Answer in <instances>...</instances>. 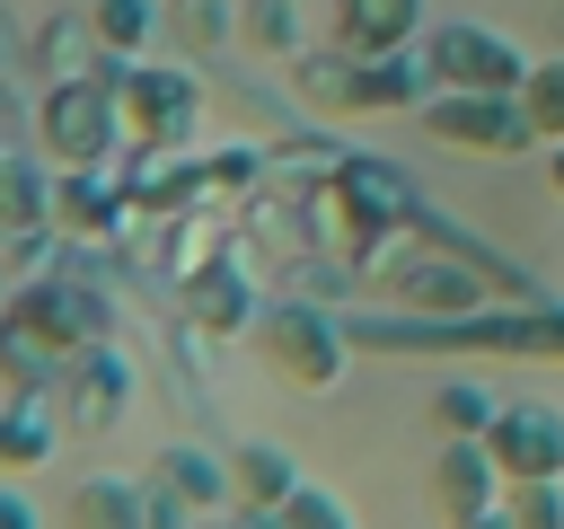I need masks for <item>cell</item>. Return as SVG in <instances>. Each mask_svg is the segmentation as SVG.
Listing matches in <instances>:
<instances>
[{
    "mask_svg": "<svg viewBox=\"0 0 564 529\" xmlns=\"http://www.w3.org/2000/svg\"><path fill=\"white\" fill-rule=\"evenodd\" d=\"M106 79H115L132 150H194V123H203V79L194 71H150L141 53H106Z\"/></svg>",
    "mask_w": 564,
    "mask_h": 529,
    "instance_id": "1",
    "label": "cell"
},
{
    "mask_svg": "<svg viewBox=\"0 0 564 529\" xmlns=\"http://www.w3.org/2000/svg\"><path fill=\"white\" fill-rule=\"evenodd\" d=\"M247 344L264 353V370H273L282 388H308V397H326V388L344 379V361H352V335H344L317 300H264V317H256Z\"/></svg>",
    "mask_w": 564,
    "mask_h": 529,
    "instance_id": "2",
    "label": "cell"
},
{
    "mask_svg": "<svg viewBox=\"0 0 564 529\" xmlns=\"http://www.w3.org/2000/svg\"><path fill=\"white\" fill-rule=\"evenodd\" d=\"M317 212L344 229V247H352V256H388V238H397V229H414V194H405V176H397V168H379V159H335V168H326Z\"/></svg>",
    "mask_w": 564,
    "mask_h": 529,
    "instance_id": "3",
    "label": "cell"
},
{
    "mask_svg": "<svg viewBox=\"0 0 564 529\" xmlns=\"http://www.w3.org/2000/svg\"><path fill=\"white\" fill-rule=\"evenodd\" d=\"M35 141H44L62 168L115 159V141H123L115 79H106V71H88V79H44V97H35Z\"/></svg>",
    "mask_w": 564,
    "mask_h": 529,
    "instance_id": "4",
    "label": "cell"
},
{
    "mask_svg": "<svg viewBox=\"0 0 564 529\" xmlns=\"http://www.w3.org/2000/svg\"><path fill=\"white\" fill-rule=\"evenodd\" d=\"M423 141L467 150V159H520V150H538L520 97H494V88H432L423 97Z\"/></svg>",
    "mask_w": 564,
    "mask_h": 529,
    "instance_id": "5",
    "label": "cell"
},
{
    "mask_svg": "<svg viewBox=\"0 0 564 529\" xmlns=\"http://www.w3.org/2000/svg\"><path fill=\"white\" fill-rule=\"evenodd\" d=\"M9 317H18V326H35L53 353H88V344H115V300H106L88 273H70V264H53L44 282H18Z\"/></svg>",
    "mask_w": 564,
    "mask_h": 529,
    "instance_id": "6",
    "label": "cell"
},
{
    "mask_svg": "<svg viewBox=\"0 0 564 529\" xmlns=\"http://www.w3.org/2000/svg\"><path fill=\"white\" fill-rule=\"evenodd\" d=\"M423 71H432V88H494V97H520L529 53H520L511 35H494V26L449 18V26L423 35Z\"/></svg>",
    "mask_w": 564,
    "mask_h": 529,
    "instance_id": "7",
    "label": "cell"
},
{
    "mask_svg": "<svg viewBox=\"0 0 564 529\" xmlns=\"http://www.w3.org/2000/svg\"><path fill=\"white\" fill-rule=\"evenodd\" d=\"M53 406H62V423H70V432H115V423H123V406H132V361H123L115 344L70 353V370H62Z\"/></svg>",
    "mask_w": 564,
    "mask_h": 529,
    "instance_id": "8",
    "label": "cell"
},
{
    "mask_svg": "<svg viewBox=\"0 0 564 529\" xmlns=\"http://www.w3.org/2000/svg\"><path fill=\"white\" fill-rule=\"evenodd\" d=\"M485 450H494L502 485H529V476H564V414H555V406H538V397H511V406L494 414Z\"/></svg>",
    "mask_w": 564,
    "mask_h": 529,
    "instance_id": "9",
    "label": "cell"
},
{
    "mask_svg": "<svg viewBox=\"0 0 564 529\" xmlns=\"http://www.w3.org/2000/svg\"><path fill=\"white\" fill-rule=\"evenodd\" d=\"M132 212H141V203H132L123 176H106V159L53 176V229H62V238H123Z\"/></svg>",
    "mask_w": 564,
    "mask_h": 529,
    "instance_id": "10",
    "label": "cell"
},
{
    "mask_svg": "<svg viewBox=\"0 0 564 529\" xmlns=\"http://www.w3.org/2000/svg\"><path fill=\"white\" fill-rule=\"evenodd\" d=\"M397 291H405V309L449 317V326L485 317V300H494V282L467 273V264H449V256H397Z\"/></svg>",
    "mask_w": 564,
    "mask_h": 529,
    "instance_id": "11",
    "label": "cell"
},
{
    "mask_svg": "<svg viewBox=\"0 0 564 529\" xmlns=\"http://www.w3.org/2000/svg\"><path fill=\"white\" fill-rule=\"evenodd\" d=\"M185 317H194L203 335H256L264 300H256V282H247V247H229V264H203V273L185 282Z\"/></svg>",
    "mask_w": 564,
    "mask_h": 529,
    "instance_id": "12",
    "label": "cell"
},
{
    "mask_svg": "<svg viewBox=\"0 0 564 529\" xmlns=\"http://www.w3.org/2000/svg\"><path fill=\"white\" fill-rule=\"evenodd\" d=\"M70 529H159V485L123 476V467H97V476L70 485Z\"/></svg>",
    "mask_w": 564,
    "mask_h": 529,
    "instance_id": "13",
    "label": "cell"
},
{
    "mask_svg": "<svg viewBox=\"0 0 564 529\" xmlns=\"http://www.w3.org/2000/svg\"><path fill=\"white\" fill-rule=\"evenodd\" d=\"M432 97L423 53H352V115H405Z\"/></svg>",
    "mask_w": 564,
    "mask_h": 529,
    "instance_id": "14",
    "label": "cell"
},
{
    "mask_svg": "<svg viewBox=\"0 0 564 529\" xmlns=\"http://www.w3.org/2000/svg\"><path fill=\"white\" fill-rule=\"evenodd\" d=\"M494 485H502V467H494L485 441H441V450H432V503H441V520L494 503Z\"/></svg>",
    "mask_w": 564,
    "mask_h": 529,
    "instance_id": "15",
    "label": "cell"
},
{
    "mask_svg": "<svg viewBox=\"0 0 564 529\" xmlns=\"http://www.w3.org/2000/svg\"><path fill=\"white\" fill-rule=\"evenodd\" d=\"M344 53H405L423 35V0H335Z\"/></svg>",
    "mask_w": 564,
    "mask_h": 529,
    "instance_id": "16",
    "label": "cell"
},
{
    "mask_svg": "<svg viewBox=\"0 0 564 529\" xmlns=\"http://www.w3.org/2000/svg\"><path fill=\"white\" fill-rule=\"evenodd\" d=\"M18 229H53V176L35 168L26 141H0V238Z\"/></svg>",
    "mask_w": 564,
    "mask_h": 529,
    "instance_id": "17",
    "label": "cell"
},
{
    "mask_svg": "<svg viewBox=\"0 0 564 529\" xmlns=\"http://www.w3.org/2000/svg\"><path fill=\"white\" fill-rule=\"evenodd\" d=\"M291 485H300V458H291L282 441H238V450H229V503H238V511H273Z\"/></svg>",
    "mask_w": 564,
    "mask_h": 529,
    "instance_id": "18",
    "label": "cell"
},
{
    "mask_svg": "<svg viewBox=\"0 0 564 529\" xmlns=\"http://www.w3.org/2000/svg\"><path fill=\"white\" fill-rule=\"evenodd\" d=\"M62 423H53V397H0V476H35L53 458Z\"/></svg>",
    "mask_w": 564,
    "mask_h": 529,
    "instance_id": "19",
    "label": "cell"
},
{
    "mask_svg": "<svg viewBox=\"0 0 564 529\" xmlns=\"http://www.w3.org/2000/svg\"><path fill=\"white\" fill-rule=\"evenodd\" d=\"M150 476L185 503V511H212V503H229V458H212V450H194V441H167L159 458H150Z\"/></svg>",
    "mask_w": 564,
    "mask_h": 529,
    "instance_id": "20",
    "label": "cell"
},
{
    "mask_svg": "<svg viewBox=\"0 0 564 529\" xmlns=\"http://www.w3.org/2000/svg\"><path fill=\"white\" fill-rule=\"evenodd\" d=\"M62 370H70V353H53L35 326H18V317L0 326V388H9V397H53Z\"/></svg>",
    "mask_w": 564,
    "mask_h": 529,
    "instance_id": "21",
    "label": "cell"
},
{
    "mask_svg": "<svg viewBox=\"0 0 564 529\" xmlns=\"http://www.w3.org/2000/svg\"><path fill=\"white\" fill-rule=\"evenodd\" d=\"M494 414H502V397L476 388V379H441V388L423 397V423H441V441H485Z\"/></svg>",
    "mask_w": 564,
    "mask_h": 529,
    "instance_id": "22",
    "label": "cell"
},
{
    "mask_svg": "<svg viewBox=\"0 0 564 529\" xmlns=\"http://www.w3.org/2000/svg\"><path fill=\"white\" fill-rule=\"evenodd\" d=\"M35 71L44 79H88V71H106V44L88 35V18H44L35 26Z\"/></svg>",
    "mask_w": 564,
    "mask_h": 529,
    "instance_id": "23",
    "label": "cell"
},
{
    "mask_svg": "<svg viewBox=\"0 0 564 529\" xmlns=\"http://www.w3.org/2000/svg\"><path fill=\"white\" fill-rule=\"evenodd\" d=\"M291 97L317 115H352V53H291Z\"/></svg>",
    "mask_w": 564,
    "mask_h": 529,
    "instance_id": "24",
    "label": "cell"
},
{
    "mask_svg": "<svg viewBox=\"0 0 564 529\" xmlns=\"http://www.w3.org/2000/svg\"><path fill=\"white\" fill-rule=\"evenodd\" d=\"M79 18H88V35H97L106 53H141V44L167 26V0H88Z\"/></svg>",
    "mask_w": 564,
    "mask_h": 529,
    "instance_id": "25",
    "label": "cell"
},
{
    "mask_svg": "<svg viewBox=\"0 0 564 529\" xmlns=\"http://www.w3.org/2000/svg\"><path fill=\"white\" fill-rule=\"evenodd\" d=\"M238 44L264 62H291L300 53V0H238Z\"/></svg>",
    "mask_w": 564,
    "mask_h": 529,
    "instance_id": "26",
    "label": "cell"
},
{
    "mask_svg": "<svg viewBox=\"0 0 564 529\" xmlns=\"http://www.w3.org/2000/svg\"><path fill=\"white\" fill-rule=\"evenodd\" d=\"M167 26L185 53H220L238 44V0H167Z\"/></svg>",
    "mask_w": 564,
    "mask_h": 529,
    "instance_id": "27",
    "label": "cell"
},
{
    "mask_svg": "<svg viewBox=\"0 0 564 529\" xmlns=\"http://www.w3.org/2000/svg\"><path fill=\"white\" fill-rule=\"evenodd\" d=\"M247 520H256V529H352V511H344L326 485H308V476H300L273 511H247Z\"/></svg>",
    "mask_w": 564,
    "mask_h": 529,
    "instance_id": "28",
    "label": "cell"
},
{
    "mask_svg": "<svg viewBox=\"0 0 564 529\" xmlns=\"http://www.w3.org/2000/svg\"><path fill=\"white\" fill-rule=\"evenodd\" d=\"M520 115H529V132L555 150L564 141V53L555 62H529V79H520Z\"/></svg>",
    "mask_w": 564,
    "mask_h": 529,
    "instance_id": "29",
    "label": "cell"
},
{
    "mask_svg": "<svg viewBox=\"0 0 564 529\" xmlns=\"http://www.w3.org/2000/svg\"><path fill=\"white\" fill-rule=\"evenodd\" d=\"M502 503H511V529H564V476H529Z\"/></svg>",
    "mask_w": 564,
    "mask_h": 529,
    "instance_id": "30",
    "label": "cell"
},
{
    "mask_svg": "<svg viewBox=\"0 0 564 529\" xmlns=\"http://www.w3.org/2000/svg\"><path fill=\"white\" fill-rule=\"evenodd\" d=\"M264 176V150H247V141H220V150H203V185L212 194H247Z\"/></svg>",
    "mask_w": 564,
    "mask_h": 529,
    "instance_id": "31",
    "label": "cell"
},
{
    "mask_svg": "<svg viewBox=\"0 0 564 529\" xmlns=\"http://www.w3.org/2000/svg\"><path fill=\"white\" fill-rule=\"evenodd\" d=\"M26 123H35V106H26V97L9 88V71H0V141H18Z\"/></svg>",
    "mask_w": 564,
    "mask_h": 529,
    "instance_id": "32",
    "label": "cell"
},
{
    "mask_svg": "<svg viewBox=\"0 0 564 529\" xmlns=\"http://www.w3.org/2000/svg\"><path fill=\"white\" fill-rule=\"evenodd\" d=\"M441 529H511V503L494 494V503H476V511H458V520H441Z\"/></svg>",
    "mask_w": 564,
    "mask_h": 529,
    "instance_id": "33",
    "label": "cell"
},
{
    "mask_svg": "<svg viewBox=\"0 0 564 529\" xmlns=\"http://www.w3.org/2000/svg\"><path fill=\"white\" fill-rule=\"evenodd\" d=\"M0 529H35V503H26L9 476H0Z\"/></svg>",
    "mask_w": 564,
    "mask_h": 529,
    "instance_id": "34",
    "label": "cell"
},
{
    "mask_svg": "<svg viewBox=\"0 0 564 529\" xmlns=\"http://www.w3.org/2000/svg\"><path fill=\"white\" fill-rule=\"evenodd\" d=\"M546 185H555V194H564V141H555V150H546Z\"/></svg>",
    "mask_w": 564,
    "mask_h": 529,
    "instance_id": "35",
    "label": "cell"
},
{
    "mask_svg": "<svg viewBox=\"0 0 564 529\" xmlns=\"http://www.w3.org/2000/svg\"><path fill=\"white\" fill-rule=\"evenodd\" d=\"M9 300H18V282H9V264H0V326H9Z\"/></svg>",
    "mask_w": 564,
    "mask_h": 529,
    "instance_id": "36",
    "label": "cell"
},
{
    "mask_svg": "<svg viewBox=\"0 0 564 529\" xmlns=\"http://www.w3.org/2000/svg\"><path fill=\"white\" fill-rule=\"evenodd\" d=\"M212 529H256V520H212Z\"/></svg>",
    "mask_w": 564,
    "mask_h": 529,
    "instance_id": "37",
    "label": "cell"
},
{
    "mask_svg": "<svg viewBox=\"0 0 564 529\" xmlns=\"http://www.w3.org/2000/svg\"><path fill=\"white\" fill-rule=\"evenodd\" d=\"M0 71H9V35H0Z\"/></svg>",
    "mask_w": 564,
    "mask_h": 529,
    "instance_id": "38",
    "label": "cell"
}]
</instances>
